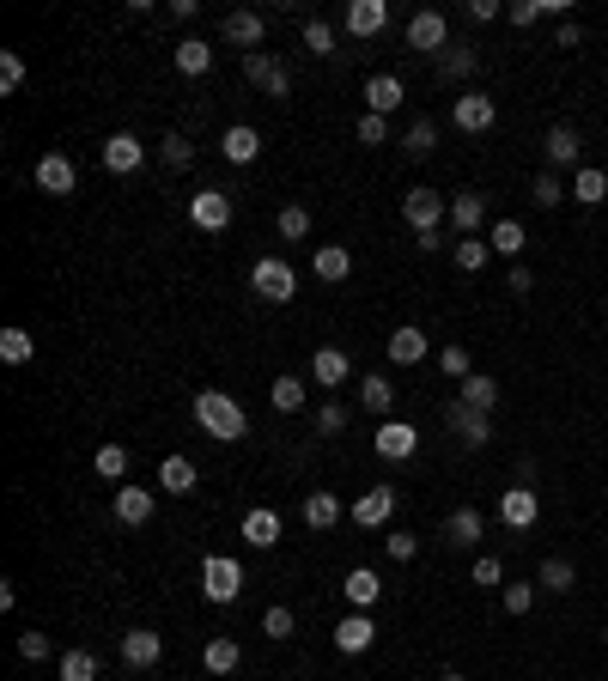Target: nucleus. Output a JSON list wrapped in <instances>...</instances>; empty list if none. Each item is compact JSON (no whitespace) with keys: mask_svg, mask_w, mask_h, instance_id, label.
<instances>
[{"mask_svg":"<svg viewBox=\"0 0 608 681\" xmlns=\"http://www.w3.org/2000/svg\"><path fill=\"white\" fill-rule=\"evenodd\" d=\"M195 420H201V432L219 438V444L250 438V414H244V402H238V396H225V390H201V396H195Z\"/></svg>","mask_w":608,"mask_h":681,"instance_id":"f257e3e1","label":"nucleus"},{"mask_svg":"<svg viewBox=\"0 0 608 681\" xmlns=\"http://www.w3.org/2000/svg\"><path fill=\"white\" fill-rule=\"evenodd\" d=\"M402 219L414 225L420 238H432L438 225H450V195H438V189H408V195H402Z\"/></svg>","mask_w":608,"mask_h":681,"instance_id":"f03ea898","label":"nucleus"},{"mask_svg":"<svg viewBox=\"0 0 608 681\" xmlns=\"http://www.w3.org/2000/svg\"><path fill=\"white\" fill-rule=\"evenodd\" d=\"M201 590H207V602H238L244 596V566L225 560V554H207L201 560Z\"/></svg>","mask_w":608,"mask_h":681,"instance_id":"7ed1b4c3","label":"nucleus"},{"mask_svg":"<svg viewBox=\"0 0 608 681\" xmlns=\"http://www.w3.org/2000/svg\"><path fill=\"white\" fill-rule=\"evenodd\" d=\"M250 286H256V298H268V305H286V298L298 292V274H292L280 256H262V262L250 268Z\"/></svg>","mask_w":608,"mask_h":681,"instance_id":"20e7f679","label":"nucleus"},{"mask_svg":"<svg viewBox=\"0 0 608 681\" xmlns=\"http://www.w3.org/2000/svg\"><path fill=\"white\" fill-rule=\"evenodd\" d=\"M450 122H456V128H463V134H487V128L499 122V104H493L487 92H475V86H469L463 98H456V104H450Z\"/></svg>","mask_w":608,"mask_h":681,"instance_id":"39448f33","label":"nucleus"},{"mask_svg":"<svg viewBox=\"0 0 608 681\" xmlns=\"http://www.w3.org/2000/svg\"><path fill=\"white\" fill-rule=\"evenodd\" d=\"M536 517H542L536 487H505V493H499V523H505V529H517V536H523V529H536Z\"/></svg>","mask_w":608,"mask_h":681,"instance_id":"423d86ee","label":"nucleus"},{"mask_svg":"<svg viewBox=\"0 0 608 681\" xmlns=\"http://www.w3.org/2000/svg\"><path fill=\"white\" fill-rule=\"evenodd\" d=\"M414 450H420V432L408 420H377V457L384 463H408Z\"/></svg>","mask_w":608,"mask_h":681,"instance_id":"0eeeda50","label":"nucleus"},{"mask_svg":"<svg viewBox=\"0 0 608 681\" xmlns=\"http://www.w3.org/2000/svg\"><path fill=\"white\" fill-rule=\"evenodd\" d=\"M542 153H548V171H578V153H584V140H578V128L554 122V128L542 134Z\"/></svg>","mask_w":608,"mask_h":681,"instance_id":"6e6552de","label":"nucleus"},{"mask_svg":"<svg viewBox=\"0 0 608 681\" xmlns=\"http://www.w3.org/2000/svg\"><path fill=\"white\" fill-rule=\"evenodd\" d=\"M189 219L201 225V232H225V225H232V195H225V189H201L189 201Z\"/></svg>","mask_w":608,"mask_h":681,"instance_id":"1a4fd4ad","label":"nucleus"},{"mask_svg":"<svg viewBox=\"0 0 608 681\" xmlns=\"http://www.w3.org/2000/svg\"><path fill=\"white\" fill-rule=\"evenodd\" d=\"M244 80H250V86H262L268 98H286V92H292V73H286V67H274V55H262V49H256V55H244Z\"/></svg>","mask_w":608,"mask_h":681,"instance_id":"9d476101","label":"nucleus"},{"mask_svg":"<svg viewBox=\"0 0 608 681\" xmlns=\"http://www.w3.org/2000/svg\"><path fill=\"white\" fill-rule=\"evenodd\" d=\"M390 517H396V487H371V493L353 499V523L359 529H384Z\"/></svg>","mask_w":608,"mask_h":681,"instance_id":"9b49d317","label":"nucleus"},{"mask_svg":"<svg viewBox=\"0 0 608 681\" xmlns=\"http://www.w3.org/2000/svg\"><path fill=\"white\" fill-rule=\"evenodd\" d=\"M481 219H487V195L481 189H456L450 195V225L463 238H481Z\"/></svg>","mask_w":608,"mask_h":681,"instance_id":"f8f14e48","label":"nucleus"},{"mask_svg":"<svg viewBox=\"0 0 608 681\" xmlns=\"http://www.w3.org/2000/svg\"><path fill=\"white\" fill-rule=\"evenodd\" d=\"M73 183H80V171H73L67 153H43L37 159V189L43 195H73Z\"/></svg>","mask_w":608,"mask_h":681,"instance_id":"ddd939ff","label":"nucleus"},{"mask_svg":"<svg viewBox=\"0 0 608 681\" xmlns=\"http://www.w3.org/2000/svg\"><path fill=\"white\" fill-rule=\"evenodd\" d=\"M444 426H450L456 438H463V444H475V450L493 438V420H487V414H475V408H463V402H450V408H444Z\"/></svg>","mask_w":608,"mask_h":681,"instance_id":"4468645a","label":"nucleus"},{"mask_svg":"<svg viewBox=\"0 0 608 681\" xmlns=\"http://www.w3.org/2000/svg\"><path fill=\"white\" fill-rule=\"evenodd\" d=\"M353 377V359L341 353V347H317V359H311V384H323V390H341Z\"/></svg>","mask_w":608,"mask_h":681,"instance_id":"2eb2a0df","label":"nucleus"},{"mask_svg":"<svg viewBox=\"0 0 608 681\" xmlns=\"http://www.w3.org/2000/svg\"><path fill=\"white\" fill-rule=\"evenodd\" d=\"M444 37H450V25H444V13H414L408 19V49H420V55H432V49H444Z\"/></svg>","mask_w":608,"mask_h":681,"instance_id":"dca6fc26","label":"nucleus"},{"mask_svg":"<svg viewBox=\"0 0 608 681\" xmlns=\"http://www.w3.org/2000/svg\"><path fill=\"white\" fill-rule=\"evenodd\" d=\"M159 657H165V639H159V633H146V627L122 633V663H128V669H152Z\"/></svg>","mask_w":608,"mask_h":681,"instance_id":"f3484780","label":"nucleus"},{"mask_svg":"<svg viewBox=\"0 0 608 681\" xmlns=\"http://www.w3.org/2000/svg\"><path fill=\"white\" fill-rule=\"evenodd\" d=\"M456 402L475 408V414H493V408H499V384H493L487 371H469L463 384H456Z\"/></svg>","mask_w":608,"mask_h":681,"instance_id":"a211bd4d","label":"nucleus"},{"mask_svg":"<svg viewBox=\"0 0 608 681\" xmlns=\"http://www.w3.org/2000/svg\"><path fill=\"white\" fill-rule=\"evenodd\" d=\"M481 529H487V523H481L475 505H456V511L444 517V542H450V548H475V542H481Z\"/></svg>","mask_w":608,"mask_h":681,"instance_id":"6ab92c4d","label":"nucleus"},{"mask_svg":"<svg viewBox=\"0 0 608 681\" xmlns=\"http://www.w3.org/2000/svg\"><path fill=\"white\" fill-rule=\"evenodd\" d=\"M140 159H146V146H140L134 134H110V140H104V171L128 177V171H140Z\"/></svg>","mask_w":608,"mask_h":681,"instance_id":"aec40b11","label":"nucleus"},{"mask_svg":"<svg viewBox=\"0 0 608 681\" xmlns=\"http://www.w3.org/2000/svg\"><path fill=\"white\" fill-rule=\"evenodd\" d=\"M371 639H377V627H371V615L365 609H353L341 627H335V645L347 651V657H359V651H371Z\"/></svg>","mask_w":608,"mask_h":681,"instance_id":"412c9836","label":"nucleus"},{"mask_svg":"<svg viewBox=\"0 0 608 681\" xmlns=\"http://www.w3.org/2000/svg\"><path fill=\"white\" fill-rule=\"evenodd\" d=\"M384 25H390V7H384V0H353V7H347V31H353V37H377Z\"/></svg>","mask_w":608,"mask_h":681,"instance_id":"4be33fe9","label":"nucleus"},{"mask_svg":"<svg viewBox=\"0 0 608 681\" xmlns=\"http://www.w3.org/2000/svg\"><path fill=\"white\" fill-rule=\"evenodd\" d=\"M572 201H578V207H602V201H608V171L578 165V171H572Z\"/></svg>","mask_w":608,"mask_h":681,"instance_id":"5701e85b","label":"nucleus"},{"mask_svg":"<svg viewBox=\"0 0 608 681\" xmlns=\"http://www.w3.org/2000/svg\"><path fill=\"white\" fill-rule=\"evenodd\" d=\"M384 353L396 359V365H420L426 359V329H414V323H402L390 341H384Z\"/></svg>","mask_w":608,"mask_h":681,"instance_id":"b1692460","label":"nucleus"},{"mask_svg":"<svg viewBox=\"0 0 608 681\" xmlns=\"http://www.w3.org/2000/svg\"><path fill=\"white\" fill-rule=\"evenodd\" d=\"M365 104H371V116H390L402 104V80H396V73H371V80H365Z\"/></svg>","mask_w":608,"mask_h":681,"instance_id":"393cba45","label":"nucleus"},{"mask_svg":"<svg viewBox=\"0 0 608 681\" xmlns=\"http://www.w3.org/2000/svg\"><path fill=\"white\" fill-rule=\"evenodd\" d=\"M219 153H225V159H232V165H250V159L262 153V134L238 122V128H225V140H219Z\"/></svg>","mask_w":608,"mask_h":681,"instance_id":"a878e982","label":"nucleus"},{"mask_svg":"<svg viewBox=\"0 0 608 681\" xmlns=\"http://www.w3.org/2000/svg\"><path fill=\"white\" fill-rule=\"evenodd\" d=\"M201 663H207V675H232V669L244 663V645L219 633V639H207V651H201Z\"/></svg>","mask_w":608,"mask_h":681,"instance_id":"bb28decb","label":"nucleus"},{"mask_svg":"<svg viewBox=\"0 0 608 681\" xmlns=\"http://www.w3.org/2000/svg\"><path fill=\"white\" fill-rule=\"evenodd\" d=\"M116 517H122L128 529L152 523V493H146V487H116Z\"/></svg>","mask_w":608,"mask_h":681,"instance_id":"cd10ccee","label":"nucleus"},{"mask_svg":"<svg viewBox=\"0 0 608 681\" xmlns=\"http://www.w3.org/2000/svg\"><path fill=\"white\" fill-rule=\"evenodd\" d=\"M359 408H365V414H377V420H384V414L396 408V384H390V377H377V371H371L365 384H359Z\"/></svg>","mask_w":608,"mask_h":681,"instance_id":"c85d7f7f","label":"nucleus"},{"mask_svg":"<svg viewBox=\"0 0 608 681\" xmlns=\"http://www.w3.org/2000/svg\"><path fill=\"white\" fill-rule=\"evenodd\" d=\"M262 13H225V43H238V49H250L256 55V43H262Z\"/></svg>","mask_w":608,"mask_h":681,"instance_id":"c756f323","label":"nucleus"},{"mask_svg":"<svg viewBox=\"0 0 608 681\" xmlns=\"http://www.w3.org/2000/svg\"><path fill=\"white\" fill-rule=\"evenodd\" d=\"M244 542H250V548H274V542H280V517H274L268 505H256V511L244 517Z\"/></svg>","mask_w":608,"mask_h":681,"instance_id":"7c9ffc66","label":"nucleus"},{"mask_svg":"<svg viewBox=\"0 0 608 681\" xmlns=\"http://www.w3.org/2000/svg\"><path fill=\"white\" fill-rule=\"evenodd\" d=\"M341 590H347V602H353V609H371L384 584H377V572H371V566H353V572L341 578Z\"/></svg>","mask_w":608,"mask_h":681,"instance_id":"2f4dec72","label":"nucleus"},{"mask_svg":"<svg viewBox=\"0 0 608 681\" xmlns=\"http://www.w3.org/2000/svg\"><path fill=\"white\" fill-rule=\"evenodd\" d=\"M207 67H213V43H201V37H183V43H177V73L201 80Z\"/></svg>","mask_w":608,"mask_h":681,"instance_id":"473e14b6","label":"nucleus"},{"mask_svg":"<svg viewBox=\"0 0 608 681\" xmlns=\"http://www.w3.org/2000/svg\"><path fill=\"white\" fill-rule=\"evenodd\" d=\"M536 584H542V590H554V596H566V590L578 584V572H572V560H566V554H548V560H542V572H536Z\"/></svg>","mask_w":608,"mask_h":681,"instance_id":"72a5a7b5","label":"nucleus"},{"mask_svg":"<svg viewBox=\"0 0 608 681\" xmlns=\"http://www.w3.org/2000/svg\"><path fill=\"white\" fill-rule=\"evenodd\" d=\"M311 268H317V280H347V274H353V256H347L341 244H323V250L311 256Z\"/></svg>","mask_w":608,"mask_h":681,"instance_id":"f704fd0d","label":"nucleus"},{"mask_svg":"<svg viewBox=\"0 0 608 681\" xmlns=\"http://www.w3.org/2000/svg\"><path fill=\"white\" fill-rule=\"evenodd\" d=\"M159 487H171L177 499L195 493V463H189V457H165V463H159Z\"/></svg>","mask_w":608,"mask_h":681,"instance_id":"c9c22d12","label":"nucleus"},{"mask_svg":"<svg viewBox=\"0 0 608 681\" xmlns=\"http://www.w3.org/2000/svg\"><path fill=\"white\" fill-rule=\"evenodd\" d=\"M304 523H311V529H335L341 523V499L335 493H311V499H304Z\"/></svg>","mask_w":608,"mask_h":681,"instance_id":"e433bc0d","label":"nucleus"},{"mask_svg":"<svg viewBox=\"0 0 608 681\" xmlns=\"http://www.w3.org/2000/svg\"><path fill=\"white\" fill-rule=\"evenodd\" d=\"M475 67H481V49H444V55H438V73H444V80H469Z\"/></svg>","mask_w":608,"mask_h":681,"instance_id":"4c0bfd02","label":"nucleus"},{"mask_svg":"<svg viewBox=\"0 0 608 681\" xmlns=\"http://www.w3.org/2000/svg\"><path fill=\"white\" fill-rule=\"evenodd\" d=\"M402 153H408V159H432V153H438V128H432V122H414V128L402 134Z\"/></svg>","mask_w":608,"mask_h":681,"instance_id":"58836bf2","label":"nucleus"},{"mask_svg":"<svg viewBox=\"0 0 608 681\" xmlns=\"http://www.w3.org/2000/svg\"><path fill=\"white\" fill-rule=\"evenodd\" d=\"M487 244H493V256H523V244H529V238H523V225H517V219H499Z\"/></svg>","mask_w":608,"mask_h":681,"instance_id":"ea45409f","label":"nucleus"},{"mask_svg":"<svg viewBox=\"0 0 608 681\" xmlns=\"http://www.w3.org/2000/svg\"><path fill=\"white\" fill-rule=\"evenodd\" d=\"M493 262V244L487 238H463V244H456V268H463V274H481Z\"/></svg>","mask_w":608,"mask_h":681,"instance_id":"a19ab883","label":"nucleus"},{"mask_svg":"<svg viewBox=\"0 0 608 681\" xmlns=\"http://www.w3.org/2000/svg\"><path fill=\"white\" fill-rule=\"evenodd\" d=\"M529 201H536V207H560V201H566V183H560V171H542L536 183H529Z\"/></svg>","mask_w":608,"mask_h":681,"instance_id":"79ce46f5","label":"nucleus"},{"mask_svg":"<svg viewBox=\"0 0 608 681\" xmlns=\"http://www.w3.org/2000/svg\"><path fill=\"white\" fill-rule=\"evenodd\" d=\"M61 681H98V657L92 651H67L61 657Z\"/></svg>","mask_w":608,"mask_h":681,"instance_id":"37998d69","label":"nucleus"},{"mask_svg":"<svg viewBox=\"0 0 608 681\" xmlns=\"http://www.w3.org/2000/svg\"><path fill=\"white\" fill-rule=\"evenodd\" d=\"M37 353V341L25 335V329H7V335H0V359H7V365H25Z\"/></svg>","mask_w":608,"mask_h":681,"instance_id":"c03bdc74","label":"nucleus"},{"mask_svg":"<svg viewBox=\"0 0 608 681\" xmlns=\"http://www.w3.org/2000/svg\"><path fill=\"white\" fill-rule=\"evenodd\" d=\"M304 49H311V55H335V31H329V19H304Z\"/></svg>","mask_w":608,"mask_h":681,"instance_id":"a18cd8bd","label":"nucleus"},{"mask_svg":"<svg viewBox=\"0 0 608 681\" xmlns=\"http://www.w3.org/2000/svg\"><path fill=\"white\" fill-rule=\"evenodd\" d=\"M268 396H274V408H280V414L304 408V384H298V377H274V390H268Z\"/></svg>","mask_w":608,"mask_h":681,"instance_id":"49530a36","label":"nucleus"},{"mask_svg":"<svg viewBox=\"0 0 608 681\" xmlns=\"http://www.w3.org/2000/svg\"><path fill=\"white\" fill-rule=\"evenodd\" d=\"M536 590H542V584H505V596H499L505 615H529V609H536Z\"/></svg>","mask_w":608,"mask_h":681,"instance_id":"de8ad7c7","label":"nucleus"},{"mask_svg":"<svg viewBox=\"0 0 608 681\" xmlns=\"http://www.w3.org/2000/svg\"><path fill=\"white\" fill-rule=\"evenodd\" d=\"M159 153H165V165H171V171H189V165H195V146H189L183 134H165Z\"/></svg>","mask_w":608,"mask_h":681,"instance_id":"09e8293b","label":"nucleus"},{"mask_svg":"<svg viewBox=\"0 0 608 681\" xmlns=\"http://www.w3.org/2000/svg\"><path fill=\"white\" fill-rule=\"evenodd\" d=\"M98 475H104V481H122V475H128V450H122V444H104V450H98Z\"/></svg>","mask_w":608,"mask_h":681,"instance_id":"8fccbe9b","label":"nucleus"},{"mask_svg":"<svg viewBox=\"0 0 608 681\" xmlns=\"http://www.w3.org/2000/svg\"><path fill=\"white\" fill-rule=\"evenodd\" d=\"M505 19H511L517 31H529V25H536V19H548V13H542V0H511V7H505Z\"/></svg>","mask_w":608,"mask_h":681,"instance_id":"3c124183","label":"nucleus"},{"mask_svg":"<svg viewBox=\"0 0 608 681\" xmlns=\"http://www.w3.org/2000/svg\"><path fill=\"white\" fill-rule=\"evenodd\" d=\"M292 627H298V621H292V609H280V602L262 615V633H268V639H292Z\"/></svg>","mask_w":608,"mask_h":681,"instance_id":"603ef678","label":"nucleus"},{"mask_svg":"<svg viewBox=\"0 0 608 681\" xmlns=\"http://www.w3.org/2000/svg\"><path fill=\"white\" fill-rule=\"evenodd\" d=\"M475 584H481V590L505 584V560H499V554H481V560H475Z\"/></svg>","mask_w":608,"mask_h":681,"instance_id":"864d4df0","label":"nucleus"},{"mask_svg":"<svg viewBox=\"0 0 608 681\" xmlns=\"http://www.w3.org/2000/svg\"><path fill=\"white\" fill-rule=\"evenodd\" d=\"M25 86V61L7 49V55H0V92H19Z\"/></svg>","mask_w":608,"mask_h":681,"instance_id":"5fc2aeb1","label":"nucleus"},{"mask_svg":"<svg viewBox=\"0 0 608 681\" xmlns=\"http://www.w3.org/2000/svg\"><path fill=\"white\" fill-rule=\"evenodd\" d=\"M311 232V213L304 207H280V238H304Z\"/></svg>","mask_w":608,"mask_h":681,"instance_id":"6e6d98bb","label":"nucleus"},{"mask_svg":"<svg viewBox=\"0 0 608 681\" xmlns=\"http://www.w3.org/2000/svg\"><path fill=\"white\" fill-rule=\"evenodd\" d=\"M438 365H444V377H456V384H463V377H469V347H444Z\"/></svg>","mask_w":608,"mask_h":681,"instance_id":"4d7b16f0","label":"nucleus"},{"mask_svg":"<svg viewBox=\"0 0 608 681\" xmlns=\"http://www.w3.org/2000/svg\"><path fill=\"white\" fill-rule=\"evenodd\" d=\"M347 420H353V408H347V402H323V414H317V426H323V438H329V432H341Z\"/></svg>","mask_w":608,"mask_h":681,"instance_id":"13d9d810","label":"nucleus"},{"mask_svg":"<svg viewBox=\"0 0 608 681\" xmlns=\"http://www.w3.org/2000/svg\"><path fill=\"white\" fill-rule=\"evenodd\" d=\"M359 140H365V146H384V140H390V116H371V110H365V122H359Z\"/></svg>","mask_w":608,"mask_h":681,"instance_id":"bf43d9fd","label":"nucleus"},{"mask_svg":"<svg viewBox=\"0 0 608 681\" xmlns=\"http://www.w3.org/2000/svg\"><path fill=\"white\" fill-rule=\"evenodd\" d=\"M19 657L25 663H43L49 657V633H19Z\"/></svg>","mask_w":608,"mask_h":681,"instance_id":"052dcab7","label":"nucleus"},{"mask_svg":"<svg viewBox=\"0 0 608 681\" xmlns=\"http://www.w3.org/2000/svg\"><path fill=\"white\" fill-rule=\"evenodd\" d=\"M384 548H390V560H414V554H420V542L408 536V529H396V536H384Z\"/></svg>","mask_w":608,"mask_h":681,"instance_id":"680f3d73","label":"nucleus"},{"mask_svg":"<svg viewBox=\"0 0 608 681\" xmlns=\"http://www.w3.org/2000/svg\"><path fill=\"white\" fill-rule=\"evenodd\" d=\"M505 292H517V298H529V292H536V280H529V268H523V262H511V274H505Z\"/></svg>","mask_w":608,"mask_h":681,"instance_id":"e2e57ef3","label":"nucleus"},{"mask_svg":"<svg viewBox=\"0 0 608 681\" xmlns=\"http://www.w3.org/2000/svg\"><path fill=\"white\" fill-rule=\"evenodd\" d=\"M469 19L475 25H493V19H505V7H499V0H469Z\"/></svg>","mask_w":608,"mask_h":681,"instance_id":"0e129e2a","label":"nucleus"},{"mask_svg":"<svg viewBox=\"0 0 608 681\" xmlns=\"http://www.w3.org/2000/svg\"><path fill=\"white\" fill-rule=\"evenodd\" d=\"M578 43H584V31H578V25H560V31H554V49H578Z\"/></svg>","mask_w":608,"mask_h":681,"instance_id":"69168bd1","label":"nucleus"},{"mask_svg":"<svg viewBox=\"0 0 608 681\" xmlns=\"http://www.w3.org/2000/svg\"><path fill=\"white\" fill-rule=\"evenodd\" d=\"M438 681H469V675H456V669H444V675H438Z\"/></svg>","mask_w":608,"mask_h":681,"instance_id":"338daca9","label":"nucleus"},{"mask_svg":"<svg viewBox=\"0 0 608 681\" xmlns=\"http://www.w3.org/2000/svg\"><path fill=\"white\" fill-rule=\"evenodd\" d=\"M602 639H608V621H602Z\"/></svg>","mask_w":608,"mask_h":681,"instance_id":"774afa93","label":"nucleus"}]
</instances>
